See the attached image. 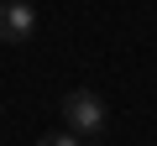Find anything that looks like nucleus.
I'll list each match as a JSON object with an SVG mask.
<instances>
[{
	"mask_svg": "<svg viewBox=\"0 0 157 146\" xmlns=\"http://www.w3.org/2000/svg\"><path fill=\"white\" fill-rule=\"evenodd\" d=\"M63 125L78 136H100L105 130V99L94 89H68L63 94Z\"/></svg>",
	"mask_w": 157,
	"mask_h": 146,
	"instance_id": "obj_1",
	"label": "nucleus"
},
{
	"mask_svg": "<svg viewBox=\"0 0 157 146\" xmlns=\"http://www.w3.org/2000/svg\"><path fill=\"white\" fill-rule=\"evenodd\" d=\"M84 146H100V141H84Z\"/></svg>",
	"mask_w": 157,
	"mask_h": 146,
	"instance_id": "obj_4",
	"label": "nucleus"
},
{
	"mask_svg": "<svg viewBox=\"0 0 157 146\" xmlns=\"http://www.w3.org/2000/svg\"><path fill=\"white\" fill-rule=\"evenodd\" d=\"M37 31V11L26 5V0H6V5H0V42H26Z\"/></svg>",
	"mask_w": 157,
	"mask_h": 146,
	"instance_id": "obj_2",
	"label": "nucleus"
},
{
	"mask_svg": "<svg viewBox=\"0 0 157 146\" xmlns=\"http://www.w3.org/2000/svg\"><path fill=\"white\" fill-rule=\"evenodd\" d=\"M37 146H84V141H78V130H68V125H63V130H47Z\"/></svg>",
	"mask_w": 157,
	"mask_h": 146,
	"instance_id": "obj_3",
	"label": "nucleus"
}]
</instances>
